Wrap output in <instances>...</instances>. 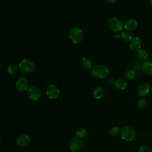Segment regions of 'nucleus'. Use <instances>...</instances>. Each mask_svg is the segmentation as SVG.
<instances>
[{
    "mask_svg": "<svg viewBox=\"0 0 152 152\" xmlns=\"http://www.w3.org/2000/svg\"><path fill=\"white\" fill-rule=\"evenodd\" d=\"M109 74V68L103 64H97L93 66L90 75L97 78H106Z\"/></svg>",
    "mask_w": 152,
    "mask_h": 152,
    "instance_id": "obj_1",
    "label": "nucleus"
},
{
    "mask_svg": "<svg viewBox=\"0 0 152 152\" xmlns=\"http://www.w3.org/2000/svg\"><path fill=\"white\" fill-rule=\"evenodd\" d=\"M19 69L23 72L26 74H30L34 71L35 70V65L34 62L27 58L22 59L19 64Z\"/></svg>",
    "mask_w": 152,
    "mask_h": 152,
    "instance_id": "obj_2",
    "label": "nucleus"
},
{
    "mask_svg": "<svg viewBox=\"0 0 152 152\" xmlns=\"http://www.w3.org/2000/svg\"><path fill=\"white\" fill-rule=\"evenodd\" d=\"M107 26L115 33H119L124 27V24L121 19L117 17H112L108 20Z\"/></svg>",
    "mask_w": 152,
    "mask_h": 152,
    "instance_id": "obj_3",
    "label": "nucleus"
},
{
    "mask_svg": "<svg viewBox=\"0 0 152 152\" xmlns=\"http://www.w3.org/2000/svg\"><path fill=\"white\" fill-rule=\"evenodd\" d=\"M69 37L72 43L77 44L81 42L83 38V30L78 27H73L69 32Z\"/></svg>",
    "mask_w": 152,
    "mask_h": 152,
    "instance_id": "obj_4",
    "label": "nucleus"
},
{
    "mask_svg": "<svg viewBox=\"0 0 152 152\" xmlns=\"http://www.w3.org/2000/svg\"><path fill=\"white\" fill-rule=\"evenodd\" d=\"M121 136L122 140L126 141H131L135 139L136 132L133 128L125 126L121 131Z\"/></svg>",
    "mask_w": 152,
    "mask_h": 152,
    "instance_id": "obj_5",
    "label": "nucleus"
},
{
    "mask_svg": "<svg viewBox=\"0 0 152 152\" xmlns=\"http://www.w3.org/2000/svg\"><path fill=\"white\" fill-rule=\"evenodd\" d=\"M83 146L84 143L81 138L77 137H74L71 138L69 148L72 152H80L82 150Z\"/></svg>",
    "mask_w": 152,
    "mask_h": 152,
    "instance_id": "obj_6",
    "label": "nucleus"
},
{
    "mask_svg": "<svg viewBox=\"0 0 152 152\" xmlns=\"http://www.w3.org/2000/svg\"><path fill=\"white\" fill-rule=\"evenodd\" d=\"M28 97L31 101H37L41 97L40 88L36 86H31L27 90Z\"/></svg>",
    "mask_w": 152,
    "mask_h": 152,
    "instance_id": "obj_7",
    "label": "nucleus"
},
{
    "mask_svg": "<svg viewBox=\"0 0 152 152\" xmlns=\"http://www.w3.org/2000/svg\"><path fill=\"white\" fill-rule=\"evenodd\" d=\"M60 91L58 87L54 84H49L46 88V94L50 99H56L58 97Z\"/></svg>",
    "mask_w": 152,
    "mask_h": 152,
    "instance_id": "obj_8",
    "label": "nucleus"
},
{
    "mask_svg": "<svg viewBox=\"0 0 152 152\" xmlns=\"http://www.w3.org/2000/svg\"><path fill=\"white\" fill-rule=\"evenodd\" d=\"M15 87L17 90L20 92L27 90L28 88V82L27 79L24 77L19 78L16 81Z\"/></svg>",
    "mask_w": 152,
    "mask_h": 152,
    "instance_id": "obj_9",
    "label": "nucleus"
},
{
    "mask_svg": "<svg viewBox=\"0 0 152 152\" xmlns=\"http://www.w3.org/2000/svg\"><path fill=\"white\" fill-rule=\"evenodd\" d=\"M150 86L148 83L141 84L137 88V94L140 97L143 98L145 97L150 92Z\"/></svg>",
    "mask_w": 152,
    "mask_h": 152,
    "instance_id": "obj_10",
    "label": "nucleus"
},
{
    "mask_svg": "<svg viewBox=\"0 0 152 152\" xmlns=\"http://www.w3.org/2000/svg\"><path fill=\"white\" fill-rule=\"evenodd\" d=\"M142 44V39L138 37H133L132 40L129 42V48L131 50L133 51H137L140 49H141V46Z\"/></svg>",
    "mask_w": 152,
    "mask_h": 152,
    "instance_id": "obj_11",
    "label": "nucleus"
},
{
    "mask_svg": "<svg viewBox=\"0 0 152 152\" xmlns=\"http://www.w3.org/2000/svg\"><path fill=\"white\" fill-rule=\"evenodd\" d=\"M30 142V138L27 134H22L20 135L17 140L16 144L18 146L21 147H24L27 146Z\"/></svg>",
    "mask_w": 152,
    "mask_h": 152,
    "instance_id": "obj_12",
    "label": "nucleus"
},
{
    "mask_svg": "<svg viewBox=\"0 0 152 152\" xmlns=\"http://www.w3.org/2000/svg\"><path fill=\"white\" fill-rule=\"evenodd\" d=\"M138 26L137 21L134 20V19H129L126 20L124 24V28L128 31H131L134 30Z\"/></svg>",
    "mask_w": 152,
    "mask_h": 152,
    "instance_id": "obj_13",
    "label": "nucleus"
},
{
    "mask_svg": "<svg viewBox=\"0 0 152 152\" xmlns=\"http://www.w3.org/2000/svg\"><path fill=\"white\" fill-rule=\"evenodd\" d=\"M141 71L147 75H152V62L146 60L141 64Z\"/></svg>",
    "mask_w": 152,
    "mask_h": 152,
    "instance_id": "obj_14",
    "label": "nucleus"
},
{
    "mask_svg": "<svg viewBox=\"0 0 152 152\" xmlns=\"http://www.w3.org/2000/svg\"><path fill=\"white\" fill-rule=\"evenodd\" d=\"M114 86L118 90H124L127 86V82L125 79L123 78H119L115 80Z\"/></svg>",
    "mask_w": 152,
    "mask_h": 152,
    "instance_id": "obj_15",
    "label": "nucleus"
},
{
    "mask_svg": "<svg viewBox=\"0 0 152 152\" xmlns=\"http://www.w3.org/2000/svg\"><path fill=\"white\" fill-rule=\"evenodd\" d=\"M136 55L137 58L142 61H146L148 58V52L144 49H140L136 52Z\"/></svg>",
    "mask_w": 152,
    "mask_h": 152,
    "instance_id": "obj_16",
    "label": "nucleus"
},
{
    "mask_svg": "<svg viewBox=\"0 0 152 152\" xmlns=\"http://www.w3.org/2000/svg\"><path fill=\"white\" fill-rule=\"evenodd\" d=\"M104 94V91L103 87L101 86H97L96 87L94 90H93V96L96 99H100L103 97Z\"/></svg>",
    "mask_w": 152,
    "mask_h": 152,
    "instance_id": "obj_17",
    "label": "nucleus"
},
{
    "mask_svg": "<svg viewBox=\"0 0 152 152\" xmlns=\"http://www.w3.org/2000/svg\"><path fill=\"white\" fill-rule=\"evenodd\" d=\"M81 65L82 68L86 71H88L90 69H91V62L90 60L87 58H83L81 61Z\"/></svg>",
    "mask_w": 152,
    "mask_h": 152,
    "instance_id": "obj_18",
    "label": "nucleus"
},
{
    "mask_svg": "<svg viewBox=\"0 0 152 152\" xmlns=\"http://www.w3.org/2000/svg\"><path fill=\"white\" fill-rule=\"evenodd\" d=\"M19 69V66L16 64H11L7 67V72L10 75H15L17 73Z\"/></svg>",
    "mask_w": 152,
    "mask_h": 152,
    "instance_id": "obj_19",
    "label": "nucleus"
},
{
    "mask_svg": "<svg viewBox=\"0 0 152 152\" xmlns=\"http://www.w3.org/2000/svg\"><path fill=\"white\" fill-rule=\"evenodd\" d=\"M121 36L122 39L125 42H130L133 38L132 34L131 33V32L126 30L122 31Z\"/></svg>",
    "mask_w": 152,
    "mask_h": 152,
    "instance_id": "obj_20",
    "label": "nucleus"
},
{
    "mask_svg": "<svg viewBox=\"0 0 152 152\" xmlns=\"http://www.w3.org/2000/svg\"><path fill=\"white\" fill-rule=\"evenodd\" d=\"M121 129L119 126H114L110 128L109 131V134L112 137H115L118 135L121 132Z\"/></svg>",
    "mask_w": 152,
    "mask_h": 152,
    "instance_id": "obj_21",
    "label": "nucleus"
},
{
    "mask_svg": "<svg viewBox=\"0 0 152 152\" xmlns=\"http://www.w3.org/2000/svg\"><path fill=\"white\" fill-rule=\"evenodd\" d=\"M136 75V72L134 69H128L125 73V78L128 80H133Z\"/></svg>",
    "mask_w": 152,
    "mask_h": 152,
    "instance_id": "obj_22",
    "label": "nucleus"
},
{
    "mask_svg": "<svg viewBox=\"0 0 152 152\" xmlns=\"http://www.w3.org/2000/svg\"><path fill=\"white\" fill-rule=\"evenodd\" d=\"M87 135V131L84 128H80L75 131V136L80 138H84Z\"/></svg>",
    "mask_w": 152,
    "mask_h": 152,
    "instance_id": "obj_23",
    "label": "nucleus"
},
{
    "mask_svg": "<svg viewBox=\"0 0 152 152\" xmlns=\"http://www.w3.org/2000/svg\"><path fill=\"white\" fill-rule=\"evenodd\" d=\"M147 104V100L145 99V98H141L137 102V106L138 108L141 109H144Z\"/></svg>",
    "mask_w": 152,
    "mask_h": 152,
    "instance_id": "obj_24",
    "label": "nucleus"
},
{
    "mask_svg": "<svg viewBox=\"0 0 152 152\" xmlns=\"http://www.w3.org/2000/svg\"><path fill=\"white\" fill-rule=\"evenodd\" d=\"M138 152H152V150L147 145H142L139 148Z\"/></svg>",
    "mask_w": 152,
    "mask_h": 152,
    "instance_id": "obj_25",
    "label": "nucleus"
},
{
    "mask_svg": "<svg viewBox=\"0 0 152 152\" xmlns=\"http://www.w3.org/2000/svg\"><path fill=\"white\" fill-rule=\"evenodd\" d=\"M134 70L135 71L136 74H140V72H141V65H140L139 62H136L134 66Z\"/></svg>",
    "mask_w": 152,
    "mask_h": 152,
    "instance_id": "obj_26",
    "label": "nucleus"
},
{
    "mask_svg": "<svg viewBox=\"0 0 152 152\" xmlns=\"http://www.w3.org/2000/svg\"><path fill=\"white\" fill-rule=\"evenodd\" d=\"M121 36V34H120L119 33H115V34H114V37H115V39H118V38H119Z\"/></svg>",
    "mask_w": 152,
    "mask_h": 152,
    "instance_id": "obj_27",
    "label": "nucleus"
},
{
    "mask_svg": "<svg viewBox=\"0 0 152 152\" xmlns=\"http://www.w3.org/2000/svg\"><path fill=\"white\" fill-rule=\"evenodd\" d=\"M117 0H106V1L109 4H113L115 3Z\"/></svg>",
    "mask_w": 152,
    "mask_h": 152,
    "instance_id": "obj_28",
    "label": "nucleus"
},
{
    "mask_svg": "<svg viewBox=\"0 0 152 152\" xmlns=\"http://www.w3.org/2000/svg\"><path fill=\"white\" fill-rule=\"evenodd\" d=\"M150 4L151 7H152V0H150Z\"/></svg>",
    "mask_w": 152,
    "mask_h": 152,
    "instance_id": "obj_29",
    "label": "nucleus"
}]
</instances>
